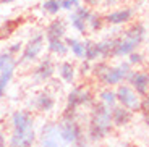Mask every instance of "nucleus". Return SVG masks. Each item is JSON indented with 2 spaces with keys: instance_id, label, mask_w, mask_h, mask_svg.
Listing matches in <instances>:
<instances>
[{
  "instance_id": "7ed1b4c3",
  "label": "nucleus",
  "mask_w": 149,
  "mask_h": 147,
  "mask_svg": "<svg viewBox=\"0 0 149 147\" xmlns=\"http://www.w3.org/2000/svg\"><path fill=\"white\" fill-rule=\"evenodd\" d=\"M37 141L36 120L28 110H16L11 113V134L8 147H33Z\"/></svg>"
},
{
  "instance_id": "a878e982",
  "label": "nucleus",
  "mask_w": 149,
  "mask_h": 147,
  "mask_svg": "<svg viewBox=\"0 0 149 147\" xmlns=\"http://www.w3.org/2000/svg\"><path fill=\"white\" fill-rule=\"evenodd\" d=\"M139 116H141L143 123L146 126H149V94L141 96V103H139V110H138Z\"/></svg>"
},
{
  "instance_id": "bb28decb",
  "label": "nucleus",
  "mask_w": 149,
  "mask_h": 147,
  "mask_svg": "<svg viewBox=\"0 0 149 147\" xmlns=\"http://www.w3.org/2000/svg\"><path fill=\"white\" fill-rule=\"evenodd\" d=\"M42 8L47 13H50V15H55V13H58L62 10V3H60V0H45Z\"/></svg>"
},
{
  "instance_id": "423d86ee",
  "label": "nucleus",
  "mask_w": 149,
  "mask_h": 147,
  "mask_svg": "<svg viewBox=\"0 0 149 147\" xmlns=\"http://www.w3.org/2000/svg\"><path fill=\"white\" fill-rule=\"evenodd\" d=\"M133 70L130 66V63L127 60H120L115 65H110V68L107 70V73L104 74V78L101 79L99 86H109V87H117L122 83H127V78L130 74V71Z\"/></svg>"
},
{
  "instance_id": "1a4fd4ad",
  "label": "nucleus",
  "mask_w": 149,
  "mask_h": 147,
  "mask_svg": "<svg viewBox=\"0 0 149 147\" xmlns=\"http://www.w3.org/2000/svg\"><path fill=\"white\" fill-rule=\"evenodd\" d=\"M55 73H57V65L54 63L52 57L47 55L37 63V66L33 70V81L34 84H44V83L50 81Z\"/></svg>"
},
{
  "instance_id": "ddd939ff",
  "label": "nucleus",
  "mask_w": 149,
  "mask_h": 147,
  "mask_svg": "<svg viewBox=\"0 0 149 147\" xmlns=\"http://www.w3.org/2000/svg\"><path fill=\"white\" fill-rule=\"evenodd\" d=\"M133 16H134L133 8H118V10H113L110 13H107L104 16V19L110 26H125L128 23H131Z\"/></svg>"
},
{
  "instance_id": "f257e3e1",
  "label": "nucleus",
  "mask_w": 149,
  "mask_h": 147,
  "mask_svg": "<svg viewBox=\"0 0 149 147\" xmlns=\"http://www.w3.org/2000/svg\"><path fill=\"white\" fill-rule=\"evenodd\" d=\"M86 136L91 144H99L105 141L115 131L112 123V108L101 102H94L86 115Z\"/></svg>"
},
{
  "instance_id": "0eeeda50",
  "label": "nucleus",
  "mask_w": 149,
  "mask_h": 147,
  "mask_svg": "<svg viewBox=\"0 0 149 147\" xmlns=\"http://www.w3.org/2000/svg\"><path fill=\"white\" fill-rule=\"evenodd\" d=\"M117 91V103L128 110L134 112V113H138L139 110V103H141V96H139L138 92L134 91L128 83H122L115 87Z\"/></svg>"
},
{
  "instance_id": "393cba45",
  "label": "nucleus",
  "mask_w": 149,
  "mask_h": 147,
  "mask_svg": "<svg viewBox=\"0 0 149 147\" xmlns=\"http://www.w3.org/2000/svg\"><path fill=\"white\" fill-rule=\"evenodd\" d=\"M70 24H71V28H73L74 31H76V33H79V34H83V36H84V34H88L89 33V31H88V23H86V19H83V18H79L78 15H76V13H71L70 15Z\"/></svg>"
},
{
  "instance_id": "4be33fe9",
  "label": "nucleus",
  "mask_w": 149,
  "mask_h": 147,
  "mask_svg": "<svg viewBox=\"0 0 149 147\" xmlns=\"http://www.w3.org/2000/svg\"><path fill=\"white\" fill-rule=\"evenodd\" d=\"M16 66H7L0 70V97H3V94L7 92V87L10 84V81L13 79Z\"/></svg>"
},
{
  "instance_id": "6e6552de",
  "label": "nucleus",
  "mask_w": 149,
  "mask_h": 147,
  "mask_svg": "<svg viewBox=\"0 0 149 147\" xmlns=\"http://www.w3.org/2000/svg\"><path fill=\"white\" fill-rule=\"evenodd\" d=\"M37 139H39V147H68L60 137L58 126L55 121L44 123L39 129Z\"/></svg>"
},
{
  "instance_id": "20e7f679",
  "label": "nucleus",
  "mask_w": 149,
  "mask_h": 147,
  "mask_svg": "<svg viewBox=\"0 0 149 147\" xmlns=\"http://www.w3.org/2000/svg\"><path fill=\"white\" fill-rule=\"evenodd\" d=\"M96 94L93 92V89L86 84H79L76 87H73L67 96V105L65 110L62 113L63 118H78L81 120L83 113L81 108H91L96 102Z\"/></svg>"
},
{
  "instance_id": "a211bd4d",
  "label": "nucleus",
  "mask_w": 149,
  "mask_h": 147,
  "mask_svg": "<svg viewBox=\"0 0 149 147\" xmlns=\"http://www.w3.org/2000/svg\"><path fill=\"white\" fill-rule=\"evenodd\" d=\"M84 60H89L93 63L97 62V60H102V52H101L99 41L84 39Z\"/></svg>"
},
{
  "instance_id": "f8f14e48",
  "label": "nucleus",
  "mask_w": 149,
  "mask_h": 147,
  "mask_svg": "<svg viewBox=\"0 0 149 147\" xmlns=\"http://www.w3.org/2000/svg\"><path fill=\"white\" fill-rule=\"evenodd\" d=\"M134 118V112L128 110L125 107L118 105L112 107V123H113V128L115 129H123L127 128Z\"/></svg>"
},
{
  "instance_id": "aec40b11",
  "label": "nucleus",
  "mask_w": 149,
  "mask_h": 147,
  "mask_svg": "<svg viewBox=\"0 0 149 147\" xmlns=\"http://www.w3.org/2000/svg\"><path fill=\"white\" fill-rule=\"evenodd\" d=\"M110 60H97L93 63V68H91V78L99 84L101 79L104 78V74L107 73V70L110 68Z\"/></svg>"
},
{
  "instance_id": "72a5a7b5",
  "label": "nucleus",
  "mask_w": 149,
  "mask_h": 147,
  "mask_svg": "<svg viewBox=\"0 0 149 147\" xmlns=\"http://www.w3.org/2000/svg\"><path fill=\"white\" fill-rule=\"evenodd\" d=\"M97 147H120V146H110V144H107V146H97Z\"/></svg>"
},
{
  "instance_id": "2eb2a0df",
  "label": "nucleus",
  "mask_w": 149,
  "mask_h": 147,
  "mask_svg": "<svg viewBox=\"0 0 149 147\" xmlns=\"http://www.w3.org/2000/svg\"><path fill=\"white\" fill-rule=\"evenodd\" d=\"M57 73H58L60 79L67 84H73L76 81V78H78V68L74 66V63L71 62H60L57 65Z\"/></svg>"
},
{
  "instance_id": "2f4dec72",
  "label": "nucleus",
  "mask_w": 149,
  "mask_h": 147,
  "mask_svg": "<svg viewBox=\"0 0 149 147\" xmlns=\"http://www.w3.org/2000/svg\"><path fill=\"white\" fill-rule=\"evenodd\" d=\"M0 147H7V139H5L2 129H0Z\"/></svg>"
},
{
  "instance_id": "b1692460",
  "label": "nucleus",
  "mask_w": 149,
  "mask_h": 147,
  "mask_svg": "<svg viewBox=\"0 0 149 147\" xmlns=\"http://www.w3.org/2000/svg\"><path fill=\"white\" fill-rule=\"evenodd\" d=\"M104 24H105L104 16L93 11V15L89 16V19H88V31H89L91 34H97L99 31H102Z\"/></svg>"
},
{
  "instance_id": "dca6fc26",
  "label": "nucleus",
  "mask_w": 149,
  "mask_h": 147,
  "mask_svg": "<svg viewBox=\"0 0 149 147\" xmlns=\"http://www.w3.org/2000/svg\"><path fill=\"white\" fill-rule=\"evenodd\" d=\"M67 37V23L63 19H54L45 29V41H57Z\"/></svg>"
},
{
  "instance_id": "412c9836",
  "label": "nucleus",
  "mask_w": 149,
  "mask_h": 147,
  "mask_svg": "<svg viewBox=\"0 0 149 147\" xmlns=\"http://www.w3.org/2000/svg\"><path fill=\"white\" fill-rule=\"evenodd\" d=\"M47 50L57 57H65L68 53V45L65 39H57V41H47Z\"/></svg>"
},
{
  "instance_id": "473e14b6",
  "label": "nucleus",
  "mask_w": 149,
  "mask_h": 147,
  "mask_svg": "<svg viewBox=\"0 0 149 147\" xmlns=\"http://www.w3.org/2000/svg\"><path fill=\"white\" fill-rule=\"evenodd\" d=\"M71 2H73V5H74V7H78V5H81V3H79L81 0H71Z\"/></svg>"
},
{
  "instance_id": "c756f323",
  "label": "nucleus",
  "mask_w": 149,
  "mask_h": 147,
  "mask_svg": "<svg viewBox=\"0 0 149 147\" xmlns=\"http://www.w3.org/2000/svg\"><path fill=\"white\" fill-rule=\"evenodd\" d=\"M104 0H83V3L86 5V7H89V8H93V7H97V5H101Z\"/></svg>"
},
{
  "instance_id": "c85d7f7f",
  "label": "nucleus",
  "mask_w": 149,
  "mask_h": 147,
  "mask_svg": "<svg viewBox=\"0 0 149 147\" xmlns=\"http://www.w3.org/2000/svg\"><path fill=\"white\" fill-rule=\"evenodd\" d=\"M21 47H23L21 42H15V44H11L10 47H8V52H10V53H13V55H16V53L21 50Z\"/></svg>"
},
{
  "instance_id": "cd10ccee",
  "label": "nucleus",
  "mask_w": 149,
  "mask_h": 147,
  "mask_svg": "<svg viewBox=\"0 0 149 147\" xmlns=\"http://www.w3.org/2000/svg\"><path fill=\"white\" fill-rule=\"evenodd\" d=\"M91 68H93V62H89V60H79L78 76H81V78L91 76Z\"/></svg>"
},
{
  "instance_id": "39448f33",
  "label": "nucleus",
  "mask_w": 149,
  "mask_h": 147,
  "mask_svg": "<svg viewBox=\"0 0 149 147\" xmlns=\"http://www.w3.org/2000/svg\"><path fill=\"white\" fill-rule=\"evenodd\" d=\"M57 126H58V134L62 137L67 146H76L81 139L86 137V131L84 126H83L81 120L78 118H63L60 121H57Z\"/></svg>"
},
{
  "instance_id": "6ab92c4d",
  "label": "nucleus",
  "mask_w": 149,
  "mask_h": 147,
  "mask_svg": "<svg viewBox=\"0 0 149 147\" xmlns=\"http://www.w3.org/2000/svg\"><path fill=\"white\" fill-rule=\"evenodd\" d=\"M65 42L68 45V50L76 60H84V41L78 37H65Z\"/></svg>"
},
{
  "instance_id": "9b49d317",
  "label": "nucleus",
  "mask_w": 149,
  "mask_h": 147,
  "mask_svg": "<svg viewBox=\"0 0 149 147\" xmlns=\"http://www.w3.org/2000/svg\"><path fill=\"white\" fill-rule=\"evenodd\" d=\"M44 50V36L42 34H36L28 41V44L23 49V53L19 57L18 63H33L37 60V57L41 55V52Z\"/></svg>"
},
{
  "instance_id": "9d476101",
  "label": "nucleus",
  "mask_w": 149,
  "mask_h": 147,
  "mask_svg": "<svg viewBox=\"0 0 149 147\" xmlns=\"http://www.w3.org/2000/svg\"><path fill=\"white\" fill-rule=\"evenodd\" d=\"M127 83L139 96L149 94V70L148 68H133L127 78Z\"/></svg>"
},
{
  "instance_id": "5701e85b",
  "label": "nucleus",
  "mask_w": 149,
  "mask_h": 147,
  "mask_svg": "<svg viewBox=\"0 0 149 147\" xmlns=\"http://www.w3.org/2000/svg\"><path fill=\"white\" fill-rule=\"evenodd\" d=\"M125 60L130 63L131 68H146V66H148V58H146V55L143 52H139V49L131 52Z\"/></svg>"
},
{
  "instance_id": "f704fd0d",
  "label": "nucleus",
  "mask_w": 149,
  "mask_h": 147,
  "mask_svg": "<svg viewBox=\"0 0 149 147\" xmlns=\"http://www.w3.org/2000/svg\"><path fill=\"white\" fill-rule=\"evenodd\" d=\"M2 2H3V3H8V2H13V0H2Z\"/></svg>"
},
{
  "instance_id": "f03ea898",
  "label": "nucleus",
  "mask_w": 149,
  "mask_h": 147,
  "mask_svg": "<svg viewBox=\"0 0 149 147\" xmlns=\"http://www.w3.org/2000/svg\"><path fill=\"white\" fill-rule=\"evenodd\" d=\"M148 28L139 21H131L127 24V28L120 34L115 36L113 42V52L112 60H122L127 58L131 52L138 50L146 41H148Z\"/></svg>"
},
{
  "instance_id": "7c9ffc66",
  "label": "nucleus",
  "mask_w": 149,
  "mask_h": 147,
  "mask_svg": "<svg viewBox=\"0 0 149 147\" xmlns=\"http://www.w3.org/2000/svg\"><path fill=\"white\" fill-rule=\"evenodd\" d=\"M60 3H62V8H63V10H71V8H74L71 0H60Z\"/></svg>"
},
{
  "instance_id": "4468645a",
  "label": "nucleus",
  "mask_w": 149,
  "mask_h": 147,
  "mask_svg": "<svg viewBox=\"0 0 149 147\" xmlns=\"http://www.w3.org/2000/svg\"><path fill=\"white\" fill-rule=\"evenodd\" d=\"M55 103L57 102H55L54 94H50V92H47V91L37 94V96L34 97V100H33L34 110L42 112V113H49V112H52L54 108H55Z\"/></svg>"
},
{
  "instance_id": "f3484780",
  "label": "nucleus",
  "mask_w": 149,
  "mask_h": 147,
  "mask_svg": "<svg viewBox=\"0 0 149 147\" xmlns=\"http://www.w3.org/2000/svg\"><path fill=\"white\" fill-rule=\"evenodd\" d=\"M97 102L104 103L107 107H115L117 105V91L115 87H109V86H101V89L96 94Z\"/></svg>"
}]
</instances>
